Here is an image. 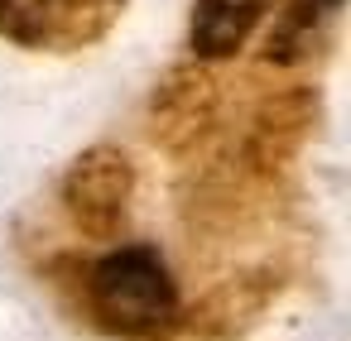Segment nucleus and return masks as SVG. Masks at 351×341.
I'll return each mask as SVG.
<instances>
[{
  "instance_id": "5",
  "label": "nucleus",
  "mask_w": 351,
  "mask_h": 341,
  "mask_svg": "<svg viewBox=\"0 0 351 341\" xmlns=\"http://www.w3.org/2000/svg\"><path fill=\"white\" fill-rule=\"evenodd\" d=\"M217 116V87L202 68H178L154 92V140L169 149H193Z\"/></svg>"
},
{
  "instance_id": "2",
  "label": "nucleus",
  "mask_w": 351,
  "mask_h": 341,
  "mask_svg": "<svg viewBox=\"0 0 351 341\" xmlns=\"http://www.w3.org/2000/svg\"><path fill=\"white\" fill-rule=\"evenodd\" d=\"M125 0H0V39L34 53H73L111 34Z\"/></svg>"
},
{
  "instance_id": "7",
  "label": "nucleus",
  "mask_w": 351,
  "mask_h": 341,
  "mask_svg": "<svg viewBox=\"0 0 351 341\" xmlns=\"http://www.w3.org/2000/svg\"><path fill=\"white\" fill-rule=\"evenodd\" d=\"M269 5H274V0H197V5H193V25H188L193 53L202 63L241 53V44L255 34V25L265 20Z\"/></svg>"
},
{
  "instance_id": "8",
  "label": "nucleus",
  "mask_w": 351,
  "mask_h": 341,
  "mask_svg": "<svg viewBox=\"0 0 351 341\" xmlns=\"http://www.w3.org/2000/svg\"><path fill=\"white\" fill-rule=\"evenodd\" d=\"M341 5V0H293L289 5V15H284V25H279V34L269 39V58H293L308 39H313V29H317V20L322 15H332Z\"/></svg>"
},
{
  "instance_id": "1",
  "label": "nucleus",
  "mask_w": 351,
  "mask_h": 341,
  "mask_svg": "<svg viewBox=\"0 0 351 341\" xmlns=\"http://www.w3.org/2000/svg\"><path fill=\"white\" fill-rule=\"evenodd\" d=\"M92 312L101 317L106 331L130 336V341H154L173 331L178 322V288L159 250L149 245H121L92 264L87 279Z\"/></svg>"
},
{
  "instance_id": "4",
  "label": "nucleus",
  "mask_w": 351,
  "mask_h": 341,
  "mask_svg": "<svg viewBox=\"0 0 351 341\" xmlns=\"http://www.w3.org/2000/svg\"><path fill=\"white\" fill-rule=\"evenodd\" d=\"M269 298H274V274H265V269L231 274L193 303V312L183 317V331H188V341H236L241 331H250L265 317Z\"/></svg>"
},
{
  "instance_id": "6",
  "label": "nucleus",
  "mask_w": 351,
  "mask_h": 341,
  "mask_svg": "<svg viewBox=\"0 0 351 341\" xmlns=\"http://www.w3.org/2000/svg\"><path fill=\"white\" fill-rule=\"evenodd\" d=\"M308 121H313V101H308L303 92H289V97L265 101V111H260L255 125H250V144H245L250 168H255L260 178H274V173L293 159V149H298Z\"/></svg>"
},
{
  "instance_id": "3",
  "label": "nucleus",
  "mask_w": 351,
  "mask_h": 341,
  "mask_svg": "<svg viewBox=\"0 0 351 341\" xmlns=\"http://www.w3.org/2000/svg\"><path fill=\"white\" fill-rule=\"evenodd\" d=\"M130 197H135V164L116 144L82 149L63 173V212L92 240L121 236L130 216Z\"/></svg>"
}]
</instances>
